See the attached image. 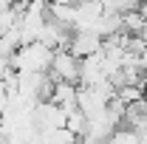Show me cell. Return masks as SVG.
Here are the masks:
<instances>
[{
	"label": "cell",
	"mask_w": 147,
	"mask_h": 144,
	"mask_svg": "<svg viewBox=\"0 0 147 144\" xmlns=\"http://www.w3.org/2000/svg\"><path fill=\"white\" fill-rule=\"evenodd\" d=\"M51 57H54V48H48L45 42L40 40H31V42H23L17 45V51L9 57V68L11 71H28V73H45L48 65H51Z\"/></svg>",
	"instance_id": "obj_1"
},
{
	"label": "cell",
	"mask_w": 147,
	"mask_h": 144,
	"mask_svg": "<svg viewBox=\"0 0 147 144\" xmlns=\"http://www.w3.org/2000/svg\"><path fill=\"white\" fill-rule=\"evenodd\" d=\"M0 144H11V139H9V136H6L3 130H0Z\"/></svg>",
	"instance_id": "obj_10"
},
{
	"label": "cell",
	"mask_w": 147,
	"mask_h": 144,
	"mask_svg": "<svg viewBox=\"0 0 147 144\" xmlns=\"http://www.w3.org/2000/svg\"><path fill=\"white\" fill-rule=\"evenodd\" d=\"M76 144H102V141H96V139H91V136H79Z\"/></svg>",
	"instance_id": "obj_8"
},
{
	"label": "cell",
	"mask_w": 147,
	"mask_h": 144,
	"mask_svg": "<svg viewBox=\"0 0 147 144\" xmlns=\"http://www.w3.org/2000/svg\"><path fill=\"white\" fill-rule=\"evenodd\" d=\"M42 3H54V0H42Z\"/></svg>",
	"instance_id": "obj_12"
},
{
	"label": "cell",
	"mask_w": 147,
	"mask_h": 144,
	"mask_svg": "<svg viewBox=\"0 0 147 144\" xmlns=\"http://www.w3.org/2000/svg\"><path fill=\"white\" fill-rule=\"evenodd\" d=\"M139 139H142V136L133 133V130H127V127H116L105 144H139Z\"/></svg>",
	"instance_id": "obj_7"
},
{
	"label": "cell",
	"mask_w": 147,
	"mask_h": 144,
	"mask_svg": "<svg viewBox=\"0 0 147 144\" xmlns=\"http://www.w3.org/2000/svg\"><path fill=\"white\" fill-rule=\"evenodd\" d=\"M48 76L54 82H76L79 79V59L68 51V48H59L51 57V65H48Z\"/></svg>",
	"instance_id": "obj_2"
},
{
	"label": "cell",
	"mask_w": 147,
	"mask_h": 144,
	"mask_svg": "<svg viewBox=\"0 0 147 144\" xmlns=\"http://www.w3.org/2000/svg\"><path fill=\"white\" fill-rule=\"evenodd\" d=\"M14 6V0H0V11H6V9H11Z\"/></svg>",
	"instance_id": "obj_9"
},
{
	"label": "cell",
	"mask_w": 147,
	"mask_h": 144,
	"mask_svg": "<svg viewBox=\"0 0 147 144\" xmlns=\"http://www.w3.org/2000/svg\"><path fill=\"white\" fill-rule=\"evenodd\" d=\"M119 127H127V130H133V133L144 136V133H147V99H136V102L125 105L122 124H119Z\"/></svg>",
	"instance_id": "obj_4"
},
{
	"label": "cell",
	"mask_w": 147,
	"mask_h": 144,
	"mask_svg": "<svg viewBox=\"0 0 147 144\" xmlns=\"http://www.w3.org/2000/svg\"><path fill=\"white\" fill-rule=\"evenodd\" d=\"M142 37H144V40H147V23H144V28H142Z\"/></svg>",
	"instance_id": "obj_11"
},
{
	"label": "cell",
	"mask_w": 147,
	"mask_h": 144,
	"mask_svg": "<svg viewBox=\"0 0 147 144\" xmlns=\"http://www.w3.org/2000/svg\"><path fill=\"white\" fill-rule=\"evenodd\" d=\"M68 51H71L76 59H85V57L102 51V37H96L93 31H71Z\"/></svg>",
	"instance_id": "obj_3"
},
{
	"label": "cell",
	"mask_w": 147,
	"mask_h": 144,
	"mask_svg": "<svg viewBox=\"0 0 147 144\" xmlns=\"http://www.w3.org/2000/svg\"><path fill=\"white\" fill-rule=\"evenodd\" d=\"M48 102H54L59 108L65 110H74L76 108V82H54V88H51V99Z\"/></svg>",
	"instance_id": "obj_5"
},
{
	"label": "cell",
	"mask_w": 147,
	"mask_h": 144,
	"mask_svg": "<svg viewBox=\"0 0 147 144\" xmlns=\"http://www.w3.org/2000/svg\"><path fill=\"white\" fill-rule=\"evenodd\" d=\"M74 14H76V6H68V3H48V17L57 20L59 26H65V28H71L74 31Z\"/></svg>",
	"instance_id": "obj_6"
}]
</instances>
